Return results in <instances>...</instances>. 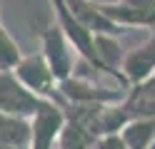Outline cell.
<instances>
[{"instance_id":"obj_9","label":"cell","mask_w":155,"mask_h":149,"mask_svg":"<svg viewBox=\"0 0 155 149\" xmlns=\"http://www.w3.org/2000/svg\"><path fill=\"white\" fill-rule=\"evenodd\" d=\"M118 137L125 149H155V117L130 119Z\"/></svg>"},{"instance_id":"obj_10","label":"cell","mask_w":155,"mask_h":149,"mask_svg":"<svg viewBox=\"0 0 155 149\" xmlns=\"http://www.w3.org/2000/svg\"><path fill=\"white\" fill-rule=\"evenodd\" d=\"M0 147H13V149L30 147V119L0 112Z\"/></svg>"},{"instance_id":"obj_1","label":"cell","mask_w":155,"mask_h":149,"mask_svg":"<svg viewBox=\"0 0 155 149\" xmlns=\"http://www.w3.org/2000/svg\"><path fill=\"white\" fill-rule=\"evenodd\" d=\"M125 95H128L125 89H110L90 77L73 75L70 79L58 85V97L53 102L80 104V107H110V104H120L125 99Z\"/></svg>"},{"instance_id":"obj_11","label":"cell","mask_w":155,"mask_h":149,"mask_svg":"<svg viewBox=\"0 0 155 149\" xmlns=\"http://www.w3.org/2000/svg\"><path fill=\"white\" fill-rule=\"evenodd\" d=\"M95 142L98 139L90 132H85L83 127L65 119V127L60 132V139H58V149H95Z\"/></svg>"},{"instance_id":"obj_13","label":"cell","mask_w":155,"mask_h":149,"mask_svg":"<svg viewBox=\"0 0 155 149\" xmlns=\"http://www.w3.org/2000/svg\"><path fill=\"white\" fill-rule=\"evenodd\" d=\"M130 92H135L138 97H145V99H153V102H155V75H153L150 79H145L143 85L130 87Z\"/></svg>"},{"instance_id":"obj_4","label":"cell","mask_w":155,"mask_h":149,"mask_svg":"<svg viewBox=\"0 0 155 149\" xmlns=\"http://www.w3.org/2000/svg\"><path fill=\"white\" fill-rule=\"evenodd\" d=\"M98 10L118 27H148L155 30V0H95Z\"/></svg>"},{"instance_id":"obj_3","label":"cell","mask_w":155,"mask_h":149,"mask_svg":"<svg viewBox=\"0 0 155 149\" xmlns=\"http://www.w3.org/2000/svg\"><path fill=\"white\" fill-rule=\"evenodd\" d=\"M10 72L18 77V82L25 89H30L35 97H40V99H55L58 97V79H55L50 65L45 62V57L40 52L23 55L20 62H18Z\"/></svg>"},{"instance_id":"obj_2","label":"cell","mask_w":155,"mask_h":149,"mask_svg":"<svg viewBox=\"0 0 155 149\" xmlns=\"http://www.w3.org/2000/svg\"><path fill=\"white\" fill-rule=\"evenodd\" d=\"M38 37H40V50H38V52H40L45 57V62L50 65L58 85L65 82V79H70L75 75V67H78V52L73 50V45L68 42L63 30L55 25V20L50 25H45L43 30H38Z\"/></svg>"},{"instance_id":"obj_7","label":"cell","mask_w":155,"mask_h":149,"mask_svg":"<svg viewBox=\"0 0 155 149\" xmlns=\"http://www.w3.org/2000/svg\"><path fill=\"white\" fill-rule=\"evenodd\" d=\"M120 70L128 87H138L155 75V30H150L148 40H143L140 45L125 52Z\"/></svg>"},{"instance_id":"obj_12","label":"cell","mask_w":155,"mask_h":149,"mask_svg":"<svg viewBox=\"0 0 155 149\" xmlns=\"http://www.w3.org/2000/svg\"><path fill=\"white\" fill-rule=\"evenodd\" d=\"M20 57H23V50L18 47L15 37L10 35V30L0 20V72H10L20 62Z\"/></svg>"},{"instance_id":"obj_14","label":"cell","mask_w":155,"mask_h":149,"mask_svg":"<svg viewBox=\"0 0 155 149\" xmlns=\"http://www.w3.org/2000/svg\"><path fill=\"white\" fill-rule=\"evenodd\" d=\"M95 149H125L123 142H120V137L118 134H113V137H103L95 142Z\"/></svg>"},{"instance_id":"obj_6","label":"cell","mask_w":155,"mask_h":149,"mask_svg":"<svg viewBox=\"0 0 155 149\" xmlns=\"http://www.w3.org/2000/svg\"><path fill=\"white\" fill-rule=\"evenodd\" d=\"M43 99L35 97L30 89H25L13 72H0V112L10 114V117H20V119H30Z\"/></svg>"},{"instance_id":"obj_5","label":"cell","mask_w":155,"mask_h":149,"mask_svg":"<svg viewBox=\"0 0 155 149\" xmlns=\"http://www.w3.org/2000/svg\"><path fill=\"white\" fill-rule=\"evenodd\" d=\"M65 127V114L58 102L43 99L30 117V147L28 149H58V139Z\"/></svg>"},{"instance_id":"obj_15","label":"cell","mask_w":155,"mask_h":149,"mask_svg":"<svg viewBox=\"0 0 155 149\" xmlns=\"http://www.w3.org/2000/svg\"><path fill=\"white\" fill-rule=\"evenodd\" d=\"M0 149H13V147H0Z\"/></svg>"},{"instance_id":"obj_8","label":"cell","mask_w":155,"mask_h":149,"mask_svg":"<svg viewBox=\"0 0 155 149\" xmlns=\"http://www.w3.org/2000/svg\"><path fill=\"white\" fill-rule=\"evenodd\" d=\"M65 3H68V10L73 13V17L88 30L93 37H100V35L118 37V35L125 33L123 27H118L115 23H110V20L100 13L98 5H95V0H65Z\"/></svg>"}]
</instances>
